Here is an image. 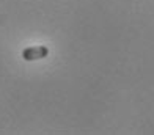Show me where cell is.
Returning <instances> with one entry per match:
<instances>
[{
	"instance_id": "1",
	"label": "cell",
	"mask_w": 154,
	"mask_h": 135,
	"mask_svg": "<svg viewBox=\"0 0 154 135\" xmlns=\"http://www.w3.org/2000/svg\"><path fill=\"white\" fill-rule=\"evenodd\" d=\"M47 55H49V47L46 46H33V47H27L22 51V58L25 61L43 60Z\"/></svg>"
}]
</instances>
